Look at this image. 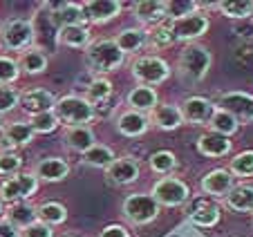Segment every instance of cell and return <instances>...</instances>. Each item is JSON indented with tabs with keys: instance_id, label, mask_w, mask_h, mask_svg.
<instances>
[{
	"instance_id": "cell-39",
	"label": "cell",
	"mask_w": 253,
	"mask_h": 237,
	"mask_svg": "<svg viewBox=\"0 0 253 237\" xmlns=\"http://www.w3.org/2000/svg\"><path fill=\"white\" fill-rule=\"evenodd\" d=\"M27 123L32 125L34 134H49V132H54V130H56L58 118L54 117V112L49 110V112H41V114H34V117H29Z\"/></svg>"
},
{
	"instance_id": "cell-46",
	"label": "cell",
	"mask_w": 253,
	"mask_h": 237,
	"mask_svg": "<svg viewBox=\"0 0 253 237\" xmlns=\"http://www.w3.org/2000/svg\"><path fill=\"white\" fill-rule=\"evenodd\" d=\"M5 134V123H2V118H0V137Z\"/></svg>"
},
{
	"instance_id": "cell-25",
	"label": "cell",
	"mask_w": 253,
	"mask_h": 237,
	"mask_svg": "<svg viewBox=\"0 0 253 237\" xmlns=\"http://www.w3.org/2000/svg\"><path fill=\"white\" fill-rule=\"evenodd\" d=\"M224 204L235 213H253V186H233L229 190V195L224 197Z\"/></svg>"
},
{
	"instance_id": "cell-12",
	"label": "cell",
	"mask_w": 253,
	"mask_h": 237,
	"mask_svg": "<svg viewBox=\"0 0 253 237\" xmlns=\"http://www.w3.org/2000/svg\"><path fill=\"white\" fill-rule=\"evenodd\" d=\"M182 117L191 125H209L211 117L215 112V103L206 96H191L182 103Z\"/></svg>"
},
{
	"instance_id": "cell-44",
	"label": "cell",
	"mask_w": 253,
	"mask_h": 237,
	"mask_svg": "<svg viewBox=\"0 0 253 237\" xmlns=\"http://www.w3.org/2000/svg\"><path fill=\"white\" fill-rule=\"evenodd\" d=\"M99 237H130V233L124 226H119V224H110V226H105L101 231Z\"/></svg>"
},
{
	"instance_id": "cell-40",
	"label": "cell",
	"mask_w": 253,
	"mask_h": 237,
	"mask_svg": "<svg viewBox=\"0 0 253 237\" xmlns=\"http://www.w3.org/2000/svg\"><path fill=\"white\" fill-rule=\"evenodd\" d=\"M20 166H23V159H20V155H16L14 150L0 152V175H2V177L18 175Z\"/></svg>"
},
{
	"instance_id": "cell-16",
	"label": "cell",
	"mask_w": 253,
	"mask_h": 237,
	"mask_svg": "<svg viewBox=\"0 0 253 237\" xmlns=\"http://www.w3.org/2000/svg\"><path fill=\"white\" fill-rule=\"evenodd\" d=\"M54 103H56V96L49 90H43V87H34V90H27L25 94H20V105L29 117L49 112V110H54Z\"/></svg>"
},
{
	"instance_id": "cell-26",
	"label": "cell",
	"mask_w": 253,
	"mask_h": 237,
	"mask_svg": "<svg viewBox=\"0 0 253 237\" xmlns=\"http://www.w3.org/2000/svg\"><path fill=\"white\" fill-rule=\"evenodd\" d=\"M63 141H65V146L70 148V150L83 155L85 150H90V148L94 146L96 139H94V132L90 130V125H79V128H67Z\"/></svg>"
},
{
	"instance_id": "cell-21",
	"label": "cell",
	"mask_w": 253,
	"mask_h": 237,
	"mask_svg": "<svg viewBox=\"0 0 253 237\" xmlns=\"http://www.w3.org/2000/svg\"><path fill=\"white\" fill-rule=\"evenodd\" d=\"M231 148H233V143H231L229 137H222V134L211 132V130L197 139V150H200V155L211 157V159L226 157L231 152Z\"/></svg>"
},
{
	"instance_id": "cell-13",
	"label": "cell",
	"mask_w": 253,
	"mask_h": 237,
	"mask_svg": "<svg viewBox=\"0 0 253 237\" xmlns=\"http://www.w3.org/2000/svg\"><path fill=\"white\" fill-rule=\"evenodd\" d=\"M105 179L110 186H128L139 179V163L130 157L115 159V163L105 168Z\"/></svg>"
},
{
	"instance_id": "cell-36",
	"label": "cell",
	"mask_w": 253,
	"mask_h": 237,
	"mask_svg": "<svg viewBox=\"0 0 253 237\" xmlns=\"http://www.w3.org/2000/svg\"><path fill=\"white\" fill-rule=\"evenodd\" d=\"M191 222L195 226H202V228H211L215 224L220 222V208L215 204H202L197 206L195 210L191 213Z\"/></svg>"
},
{
	"instance_id": "cell-41",
	"label": "cell",
	"mask_w": 253,
	"mask_h": 237,
	"mask_svg": "<svg viewBox=\"0 0 253 237\" xmlns=\"http://www.w3.org/2000/svg\"><path fill=\"white\" fill-rule=\"evenodd\" d=\"M20 76V65L18 61L9 56H0V85H11Z\"/></svg>"
},
{
	"instance_id": "cell-1",
	"label": "cell",
	"mask_w": 253,
	"mask_h": 237,
	"mask_svg": "<svg viewBox=\"0 0 253 237\" xmlns=\"http://www.w3.org/2000/svg\"><path fill=\"white\" fill-rule=\"evenodd\" d=\"M52 112L58 118V123H65L67 128L90 125L92 121H96L94 105L85 96H79V94H65L61 99H56Z\"/></svg>"
},
{
	"instance_id": "cell-22",
	"label": "cell",
	"mask_w": 253,
	"mask_h": 237,
	"mask_svg": "<svg viewBox=\"0 0 253 237\" xmlns=\"http://www.w3.org/2000/svg\"><path fill=\"white\" fill-rule=\"evenodd\" d=\"M34 175L39 177V181H63L70 175V163L65 159H58V157H47V159H41L34 168Z\"/></svg>"
},
{
	"instance_id": "cell-33",
	"label": "cell",
	"mask_w": 253,
	"mask_h": 237,
	"mask_svg": "<svg viewBox=\"0 0 253 237\" xmlns=\"http://www.w3.org/2000/svg\"><path fill=\"white\" fill-rule=\"evenodd\" d=\"M36 215H39V222L47 224V226H56L67 219V208L58 201H45V204L36 206Z\"/></svg>"
},
{
	"instance_id": "cell-29",
	"label": "cell",
	"mask_w": 253,
	"mask_h": 237,
	"mask_svg": "<svg viewBox=\"0 0 253 237\" xmlns=\"http://www.w3.org/2000/svg\"><path fill=\"white\" fill-rule=\"evenodd\" d=\"M2 137L7 139V143H9L11 150H14V148H23V146H27V143H32L34 130L27 121H14V123L5 125V134H2Z\"/></svg>"
},
{
	"instance_id": "cell-38",
	"label": "cell",
	"mask_w": 253,
	"mask_h": 237,
	"mask_svg": "<svg viewBox=\"0 0 253 237\" xmlns=\"http://www.w3.org/2000/svg\"><path fill=\"white\" fill-rule=\"evenodd\" d=\"M229 170H231V175L240 177V179L253 177V150H244V152H240L238 157H233Z\"/></svg>"
},
{
	"instance_id": "cell-17",
	"label": "cell",
	"mask_w": 253,
	"mask_h": 237,
	"mask_svg": "<svg viewBox=\"0 0 253 237\" xmlns=\"http://www.w3.org/2000/svg\"><path fill=\"white\" fill-rule=\"evenodd\" d=\"M235 186V177L226 168H215L202 179V190L213 197H226L229 190Z\"/></svg>"
},
{
	"instance_id": "cell-11",
	"label": "cell",
	"mask_w": 253,
	"mask_h": 237,
	"mask_svg": "<svg viewBox=\"0 0 253 237\" xmlns=\"http://www.w3.org/2000/svg\"><path fill=\"white\" fill-rule=\"evenodd\" d=\"M168 14H170V2H164V0H141L134 5V18L143 27H159L168 20Z\"/></svg>"
},
{
	"instance_id": "cell-20",
	"label": "cell",
	"mask_w": 253,
	"mask_h": 237,
	"mask_svg": "<svg viewBox=\"0 0 253 237\" xmlns=\"http://www.w3.org/2000/svg\"><path fill=\"white\" fill-rule=\"evenodd\" d=\"M83 11H85V18L90 23H108L121 14V2H117V0H90V2H83Z\"/></svg>"
},
{
	"instance_id": "cell-27",
	"label": "cell",
	"mask_w": 253,
	"mask_h": 237,
	"mask_svg": "<svg viewBox=\"0 0 253 237\" xmlns=\"http://www.w3.org/2000/svg\"><path fill=\"white\" fill-rule=\"evenodd\" d=\"M153 123L157 125L159 130H177L179 125L184 123V117H182V110L177 105H157L153 110Z\"/></svg>"
},
{
	"instance_id": "cell-43",
	"label": "cell",
	"mask_w": 253,
	"mask_h": 237,
	"mask_svg": "<svg viewBox=\"0 0 253 237\" xmlns=\"http://www.w3.org/2000/svg\"><path fill=\"white\" fill-rule=\"evenodd\" d=\"M20 237H54V231H52V226H47L43 222H34L32 226L23 228Z\"/></svg>"
},
{
	"instance_id": "cell-19",
	"label": "cell",
	"mask_w": 253,
	"mask_h": 237,
	"mask_svg": "<svg viewBox=\"0 0 253 237\" xmlns=\"http://www.w3.org/2000/svg\"><path fill=\"white\" fill-rule=\"evenodd\" d=\"M56 43L70 49H87L92 43L90 29L87 25H70V27H61L56 32Z\"/></svg>"
},
{
	"instance_id": "cell-30",
	"label": "cell",
	"mask_w": 253,
	"mask_h": 237,
	"mask_svg": "<svg viewBox=\"0 0 253 237\" xmlns=\"http://www.w3.org/2000/svg\"><path fill=\"white\" fill-rule=\"evenodd\" d=\"M81 159H83V163L85 166H92V168H108L110 163H115V152H112V148H108V146H101V143H94V146L90 148V150H85L81 155Z\"/></svg>"
},
{
	"instance_id": "cell-4",
	"label": "cell",
	"mask_w": 253,
	"mask_h": 237,
	"mask_svg": "<svg viewBox=\"0 0 253 237\" xmlns=\"http://www.w3.org/2000/svg\"><path fill=\"white\" fill-rule=\"evenodd\" d=\"M211 52L200 43H191L179 52V74L191 83H200L211 70Z\"/></svg>"
},
{
	"instance_id": "cell-31",
	"label": "cell",
	"mask_w": 253,
	"mask_h": 237,
	"mask_svg": "<svg viewBox=\"0 0 253 237\" xmlns=\"http://www.w3.org/2000/svg\"><path fill=\"white\" fill-rule=\"evenodd\" d=\"M209 128H211V132H217V134H222V137H233L240 130V123L229 112L215 108L213 117H211V121H209Z\"/></svg>"
},
{
	"instance_id": "cell-34",
	"label": "cell",
	"mask_w": 253,
	"mask_h": 237,
	"mask_svg": "<svg viewBox=\"0 0 253 237\" xmlns=\"http://www.w3.org/2000/svg\"><path fill=\"white\" fill-rule=\"evenodd\" d=\"M215 7L224 16L235 20H247L253 16V0H224V2H217Z\"/></svg>"
},
{
	"instance_id": "cell-32",
	"label": "cell",
	"mask_w": 253,
	"mask_h": 237,
	"mask_svg": "<svg viewBox=\"0 0 253 237\" xmlns=\"http://www.w3.org/2000/svg\"><path fill=\"white\" fill-rule=\"evenodd\" d=\"M110 96H112V83L105 76H94L85 90V99L96 108V105L105 103Z\"/></svg>"
},
{
	"instance_id": "cell-7",
	"label": "cell",
	"mask_w": 253,
	"mask_h": 237,
	"mask_svg": "<svg viewBox=\"0 0 253 237\" xmlns=\"http://www.w3.org/2000/svg\"><path fill=\"white\" fill-rule=\"evenodd\" d=\"M159 215V204L153 195H130L124 201V217L132 226H146Z\"/></svg>"
},
{
	"instance_id": "cell-2",
	"label": "cell",
	"mask_w": 253,
	"mask_h": 237,
	"mask_svg": "<svg viewBox=\"0 0 253 237\" xmlns=\"http://www.w3.org/2000/svg\"><path fill=\"white\" fill-rule=\"evenodd\" d=\"M85 61L92 72L108 74L124 65L126 54L117 47L115 38H101V40H92L90 47L85 49Z\"/></svg>"
},
{
	"instance_id": "cell-37",
	"label": "cell",
	"mask_w": 253,
	"mask_h": 237,
	"mask_svg": "<svg viewBox=\"0 0 253 237\" xmlns=\"http://www.w3.org/2000/svg\"><path fill=\"white\" fill-rule=\"evenodd\" d=\"M150 168L159 175H170L177 168V157L172 150H157L155 155H150Z\"/></svg>"
},
{
	"instance_id": "cell-6",
	"label": "cell",
	"mask_w": 253,
	"mask_h": 237,
	"mask_svg": "<svg viewBox=\"0 0 253 237\" xmlns=\"http://www.w3.org/2000/svg\"><path fill=\"white\" fill-rule=\"evenodd\" d=\"M132 76L141 85L155 87V85H159V83L168 81L170 65L159 56H150V54L148 56H139L137 61L132 63Z\"/></svg>"
},
{
	"instance_id": "cell-5",
	"label": "cell",
	"mask_w": 253,
	"mask_h": 237,
	"mask_svg": "<svg viewBox=\"0 0 253 237\" xmlns=\"http://www.w3.org/2000/svg\"><path fill=\"white\" fill-rule=\"evenodd\" d=\"M36 193H39V177L34 172H18L0 184V201H7V204L25 201Z\"/></svg>"
},
{
	"instance_id": "cell-45",
	"label": "cell",
	"mask_w": 253,
	"mask_h": 237,
	"mask_svg": "<svg viewBox=\"0 0 253 237\" xmlns=\"http://www.w3.org/2000/svg\"><path fill=\"white\" fill-rule=\"evenodd\" d=\"M0 237H20V231L11 226L7 219H0Z\"/></svg>"
},
{
	"instance_id": "cell-3",
	"label": "cell",
	"mask_w": 253,
	"mask_h": 237,
	"mask_svg": "<svg viewBox=\"0 0 253 237\" xmlns=\"http://www.w3.org/2000/svg\"><path fill=\"white\" fill-rule=\"evenodd\" d=\"M36 40V29L32 20L9 18L0 25V45L9 52H27Z\"/></svg>"
},
{
	"instance_id": "cell-8",
	"label": "cell",
	"mask_w": 253,
	"mask_h": 237,
	"mask_svg": "<svg viewBox=\"0 0 253 237\" xmlns=\"http://www.w3.org/2000/svg\"><path fill=\"white\" fill-rule=\"evenodd\" d=\"M209 27H211L209 16L200 9L170 18V29L177 40H195V38L204 36V34L209 32Z\"/></svg>"
},
{
	"instance_id": "cell-9",
	"label": "cell",
	"mask_w": 253,
	"mask_h": 237,
	"mask_svg": "<svg viewBox=\"0 0 253 237\" xmlns=\"http://www.w3.org/2000/svg\"><path fill=\"white\" fill-rule=\"evenodd\" d=\"M153 197L159 206H182L191 197V186L177 177H164L153 186Z\"/></svg>"
},
{
	"instance_id": "cell-18",
	"label": "cell",
	"mask_w": 253,
	"mask_h": 237,
	"mask_svg": "<svg viewBox=\"0 0 253 237\" xmlns=\"http://www.w3.org/2000/svg\"><path fill=\"white\" fill-rule=\"evenodd\" d=\"M126 103H128V110H134V112H153L155 108L159 105V94L155 87L148 85H137L128 92L126 96Z\"/></svg>"
},
{
	"instance_id": "cell-28",
	"label": "cell",
	"mask_w": 253,
	"mask_h": 237,
	"mask_svg": "<svg viewBox=\"0 0 253 237\" xmlns=\"http://www.w3.org/2000/svg\"><path fill=\"white\" fill-rule=\"evenodd\" d=\"M18 65L25 74H43L47 70V54L39 47H29L27 52L20 54Z\"/></svg>"
},
{
	"instance_id": "cell-35",
	"label": "cell",
	"mask_w": 253,
	"mask_h": 237,
	"mask_svg": "<svg viewBox=\"0 0 253 237\" xmlns=\"http://www.w3.org/2000/svg\"><path fill=\"white\" fill-rule=\"evenodd\" d=\"M175 40L177 38L170 29V18H168L166 23H162L159 27H155L153 32H148V45L155 49H168Z\"/></svg>"
},
{
	"instance_id": "cell-15",
	"label": "cell",
	"mask_w": 253,
	"mask_h": 237,
	"mask_svg": "<svg viewBox=\"0 0 253 237\" xmlns=\"http://www.w3.org/2000/svg\"><path fill=\"white\" fill-rule=\"evenodd\" d=\"M150 128V117L148 114H141V112H134V110H126L124 114L117 117V132L124 134L128 139L134 137H141L146 134Z\"/></svg>"
},
{
	"instance_id": "cell-10",
	"label": "cell",
	"mask_w": 253,
	"mask_h": 237,
	"mask_svg": "<svg viewBox=\"0 0 253 237\" xmlns=\"http://www.w3.org/2000/svg\"><path fill=\"white\" fill-rule=\"evenodd\" d=\"M215 108L229 112L238 123H253V96L247 92H226L220 96Z\"/></svg>"
},
{
	"instance_id": "cell-14",
	"label": "cell",
	"mask_w": 253,
	"mask_h": 237,
	"mask_svg": "<svg viewBox=\"0 0 253 237\" xmlns=\"http://www.w3.org/2000/svg\"><path fill=\"white\" fill-rule=\"evenodd\" d=\"M49 20H52L54 29L61 27H70V25H85V11H83V5H77V2H61V5H54L52 11H49Z\"/></svg>"
},
{
	"instance_id": "cell-23",
	"label": "cell",
	"mask_w": 253,
	"mask_h": 237,
	"mask_svg": "<svg viewBox=\"0 0 253 237\" xmlns=\"http://www.w3.org/2000/svg\"><path fill=\"white\" fill-rule=\"evenodd\" d=\"M115 43L124 54H137V52H141V49L148 45V32L141 29V27L121 29V32L117 34Z\"/></svg>"
},
{
	"instance_id": "cell-47",
	"label": "cell",
	"mask_w": 253,
	"mask_h": 237,
	"mask_svg": "<svg viewBox=\"0 0 253 237\" xmlns=\"http://www.w3.org/2000/svg\"><path fill=\"white\" fill-rule=\"evenodd\" d=\"M0 215H2V201H0Z\"/></svg>"
},
{
	"instance_id": "cell-42",
	"label": "cell",
	"mask_w": 253,
	"mask_h": 237,
	"mask_svg": "<svg viewBox=\"0 0 253 237\" xmlns=\"http://www.w3.org/2000/svg\"><path fill=\"white\" fill-rule=\"evenodd\" d=\"M20 105V94L14 85H0V114L11 112Z\"/></svg>"
},
{
	"instance_id": "cell-24",
	"label": "cell",
	"mask_w": 253,
	"mask_h": 237,
	"mask_svg": "<svg viewBox=\"0 0 253 237\" xmlns=\"http://www.w3.org/2000/svg\"><path fill=\"white\" fill-rule=\"evenodd\" d=\"M5 219L14 228L23 231V228L32 226L34 222H39V215H36V206L27 204V201H16V204H9Z\"/></svg>"
}]
</instances>
